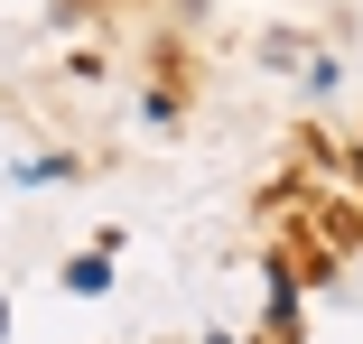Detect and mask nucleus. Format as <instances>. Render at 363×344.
Segmentation results:
<instances>
[{
	"mask_svg": "<svg viewBox=\"0 0 363 344\" xmlns=\"http://www.w3.org/2000/svg\"><path fill=\"white\" fill-rule=\"evenodd\" d=\"M103 280H112V270H103V251H84V260H75V270H65V289H84V298H94V289H103Z\"/></svg>",
	"mask_w": 363,
	"mask_h": 344,
	"instance_id": "obj_1",
	"label": "nucleus"
},
{
	"mask_svg": "<svg viewBox=\"0 0 363 344\" xmlns=\"http://www.w3.org/2000/svg\"><path fill=\"white\" fill-rule=\"evenodd\" d=\"M0 326H10V307H0Z\"/></svg>",
	"mask_w": 363,
	"mask_h": 344,
	"instance_id": "obj_2",
	"label": "nucleus"
}]
</instances>
